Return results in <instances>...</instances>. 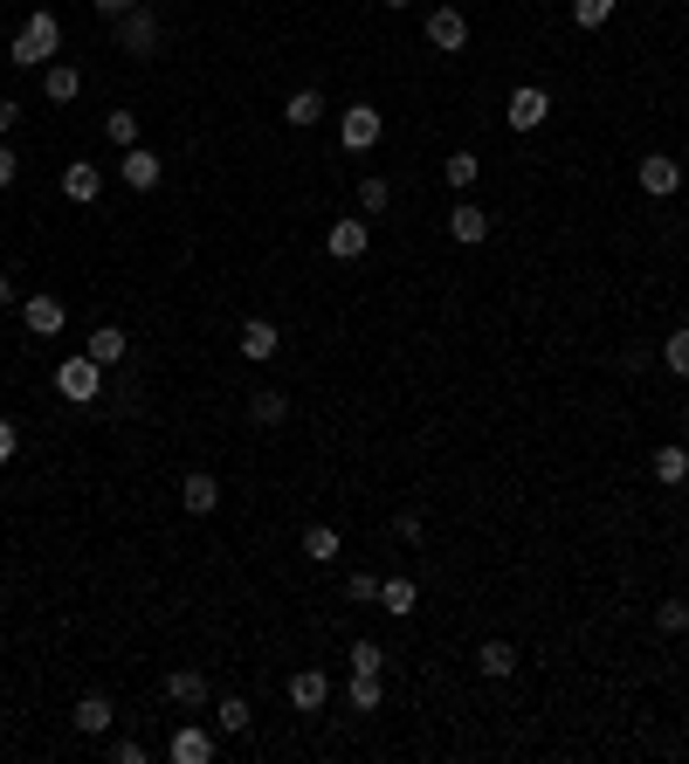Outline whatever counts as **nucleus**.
<instances>
[{
    "instance_id": "nucleus-1",
    "label": "nucleus",
    "mask_w": 689,
    "mask_h": 764,
    "mask_svg": "<svg viewBox=\"0 0 689 764\" xmlns=\"http://www.w3.org/2000/svg\"><path fill=\"white\" fill-rule=\"evenodd\" d=\"M8 56H14V69H48V56H63V21L48 14V8H35V14H29V29L14 35Z\"/></svg>"
},
{
    "instance_id": "nucleus-2",
    "label": "nucleus",
    "mask_w": 689,
    "mask_h": 764,
    "mask_svg": "<svg viewBox=\"0 0 689 764\" xmlns=\"http://www.w3.org/2000/svg\"><path fill=\"white\" fill-rule=\"evenodd\" d=\"M56 393H63L69 406H90L97 393H104V366H97L90 351H69V359L56 366Z\"/></svg>"
},
{
    "instance_id": "nucleus-3",
    "label": "nucleus",
    "mask_w": 689,
    "mask_h": 764,
    "mask_svg": "<svg viewBox=\"0 0 689 764\" xmlns=\"http://www.w3.org/2000/svg\"><path fill=\"white\" fill-rule=\"evenodd\" d=\"M111 29H118V48H124V56H138V63H145V56H159V42H166V35H159V14H152V8L118 14Z\"/></svg>"
},
{
    "instance_id": "nucleus-4",
    "label": "nucleus",
    "mask_w": 689,
    "mask_h": 764,
    "mask_svg": "<svg viewBox=\"0 0 689 764\" xmlns=\"http://www.w3.org/2000/svg\"><path fill=\"white\" fill-rule=\"evenodd\" d=\"M338 132H345V151H373L379 138H387V117H379L373 104H352V111H345V124H338Z\"/></svg>"
},
{
    "instance_id": "nucleus-5",
    "label": "nucleus",
    "mask_w": 689,
    "mask_h": 764,
    "mask_svg": "<svg viewBox=\"0 0 689 764\" xmlns=\"http://www.w3.org/2000/svg\"><path fill=\"white\" fill-rule=\"evenodd\" d=\"M427 42H435L442 56H463V48H469V21H463V8H435V14H427Z\"/></svg>"
},
{
    "instance_id": "nucleus-6",
    "label": "nucleus",
    "mask_w": 689,
    "mask_h": 764,
    "mask_svg": "<svg viewBox=\"0 0 689 764\" xmlns=\"http://www.w3.org/2000/svg\"><path fill=\"white\" fill-rule=\"evenodd\" d=\"M634 180H642V193H655V200H669L676 187H682V166L669 159V151H648L642 166H634Z\"/></svg>"
},
{
    "instance_id": "nucleus-7",
    "label": "nucleus",
    "mask_w": 689,
    "mask_h": 764,
    "mask_svg": "<svg viewBox=\"0 0 689 764\" xmlns=\"http://www.w3.org/2000/svg\"><path fill=\"white\" fill-rule=\"evenodd\" d=\"M166 703L180 709V717L208 709V675H200V668H173V675H166Z\"/></svg>"
},
{
    "instance_id": "nucleus-8",
    "label": "nucleus",
    "mask_w": 689,
    "mask_h": 764,
    "mask_svg": "<svg viewBox=\"0 0 689 764\" xmlns=\"http://www.w3.org/2000/svg\"><path fill=\"white\" fill-rule=\"evenodd\" d=\"M552 117V97L538 83H524V90H510V132H538V124Z\"/></svg>"
},
{
    "instance_id": "nucleus-9",
    "label": "nucleus",
    "mask_w": 689,
    "mask_h": 764,
    "mask_svg": "<svg viewBox=\"0 0 689 764\" xmlns=\"http://www.w3.org/2000/svg\"><path fill=\"white\" fill-rule=\"evenodd\" d=\"M180 509H187V517H214V509H221V482L208 469L180 475Z\"/></svg>"
},
{
    "instance_id": "nucleus-10",
    "label": "nucleus",
    "mask_w": 689,
    "mask_h": 764,
    "mask_svg": "<svg viewBox=\"0 0 689 764\" xmlns=\"http://www.w3.org/2000/svg\"><path fill=\"white\" fill-rule=\"evenodd\" d=\"M324 248L338 255V262H359V255L373 248V227H366V221H331V227H324Z\"/></svg>"
},
{
    "instance_id": "nucleus-11",
    "label": "nucleus",
    "mask_w": 689,
    "mask_h": 764,
    "mask_svg": "<svg viewBox=\"0 0 689 764\" xmlns=\"http://www.w3.org/2000/svg\"><path fill=\"white\" fill-rule=\"evenodd\" d=\"M21 324H29V338H56V330L69 324V317H63V296H48V290L29 296V303H21Z\"/></svg>"
},
{
    "instance_id": "nucleus-12",
    "label": "nucleus",
    "mask_w": 689,
    "mask_h": 764,
    "mask_svg": "<svg viewBox=\"0 0 689 764\" xmlns=\"http://www.w3.org/2000/svg\"><path fill=\"white\" fill-rule=\"evenodd\" d=\"M276 351H284V330H276L269 317H248L242 324V359H255V366H269Z\"/></svg>"
},
{
    "instance_id": "nucleus-13",
    "label": "nucleus",
    "mask_w": 689,
    "mask_h": 764,
    "mask_svg": "<svg viewBox=\"0 0 689 764\" xmlns=\"http://www.w3.org/2000/svg\"><path fill=\"white\" fill-rule=\"evenodd\" d=\"M159 172H166V159H159L152 145H132V151H124V187H132V193H152V187H159Z\"/></svg>"
},
{
    "instance_id": "nucleus-14",
    "label": "nucleus",
    "mask_w": 689,
    "mask_h": 764,
    "mask_svg": "<svg viewBox=\"0 0 689 764\" xmlns=\"http://www.w3.org/2000/svg\"><path fill=\"white\" fill-rule=\"evenodd\" d=\"M111 717H118V709H111V696H104V689L76 696V709H69V723L84 730V737H104V730H111Z\"/></svg>"
},
{
    "instance_id": "nucleus-15",
    "label": "nucleus",
    "mask_w": 689,
    "mask_h": 764,
    "mask_svg": "<svg viewBox=\"0 0 689 764\" xmlns=\"http://www.w3.org/2000/svg\"><path fill=\"white\" fill-rule=\"evenodd\" d=\"M42 97L48 104H76V97H84V69L76 63H48L42 69Z\"/></svg>"
},
{
    "instance_id": "nucleus-16",
    "label": "nucleus",
    "mask_w": 689,
    "mask_h": 764,
    "mask_svg": "<svg viewBox=\"0 0 689 764\" xmlns=\"http://www.w3.org/2000/svg\"><path fill=\"white\" fill-rule=\"evenodd\" d=\"M448 235L463 241V248H476V241H490V214L476 207V200H455V214H448Z\"/></svg>"
},
{
    "instance_id": "nucleus-17",
    "label": "nucleus",
    "mask_w": 689,
    "mask_h": 764,
    "mask_svg": "<svg viewBox=\"0 0 689 764\" xmlns=\"http://www.w3.org/2000/svg\"><path fill=\"white\" fill-rule=\"evenodd\" d=\"M166 751H173V764H208V757H214V737L200 730V723H180Z\"/></svg>"
},
{
    "instance_id": "nucleus-18",
    "label": "nucleus",
    "mask_w": 689,
    "mask_h": 764,
    "mask_svg": "<svg viewBox=\"0 0 689 764\" xmlns=\"http://www.w3.org/2000/svg\"><path fill=\"white\" fill-rule=\"evenodd\" d=\"M648 469H655V482H662V490H682V482H689V448H682V441H662Z\"/></svg>"
},
{
    "instance_id": "nucleus-19",
    "label": "nucleus",
    "mask_w": 689,
    "mask_h": 764,
    "mask_svg": "<svg viewBox=\"0 0 689 764\" xmlns=\"http://www.w3.org/2000/svg\"><path fill=\"white\" fill-rule=\"evenodd\" d=\"M290 703H297V709H324V703H331V675H324V668H297V675H290Z\"/></svg>"
},
{
    "instance_id": "nucleus-20",
    "label": "nucleus",
    "mask_w": 689,
    "mask_h": 764,
    "mask_svg": "<svg viewBox=\"0 0 689 764\" xmlns=\"http://www.w3.org/2000/svg\"><path fill=\"white\" fill-rule=\"evenodd\" d=\"M63 193L76 200V207H90V200H97V193H104V172H97V166H84V159H76V166H63Z\"/></svg>"
},
{
    "instance_id": "nucleus-21",
    "label": "nucleus",
    "mask_w": 689,
    "mask_h": 764,
    "mask_svg": "<svg viewBox=\"0 0 689 764\" xmlns=\"http://www.w3.org/2000/svg\"><path fill=\"white\" fill-rule=\"evenodd\" d=\"M379 606H387L393 620H407V614L421 606V585H414V578H379Z\"/></svg>"
},
{
    "instance_id": "nucleus-22",
    "label": "nucleus",
    "mask_w": 689,
    "mask_h": 764,
    "mask_svg": "<svg viewBox=\"0 0 689 764\" xmlns=\"http://www.w3.org/2000/svg\"><path fill=\"white\" fill-rule=\"evenodd\" d=\"M84 351H90L97 366H124V330L118 324H97L90 338H84Z\"/></svg>"
},
{
    "instance_id": "nucleus-23",
    "label": "nucleus",
    "mask_w": 689,
    "mask_h": 764,
    "mask_svg": "<svg viewBox=\"0 0 689 764\" xmlns=\"http://www.w3.org/2000/svg\"><path fill=\"white\" fill-rule=\"evenodd\" d=\"M248 420H255V427H284V420H290V393H276V386H263V393H255V400H248Z\"/></svg>"
},
{
    "instance_id": "nucleus-24",
    "label": "nucleus",
    "mask_w": 689,
    "mask_h": 764,
    "mask_svg": "<svg viewBox=\"0 0 689 764\" xmlns=\"http://www.w3.org/2000/svg\"><path fill=\"white\" fill-rule=\"evenodd\" d=\"M476 668L490 675V682H510V668H518V648H510V641H482V648H476Z\"/></svg>"
},
{
    "instance_id": "nucleus-25",
    "label": "nucleus",
    "mask_w": 689,
    "mask_h": 764,
    "mask_svg": "<svg viewBox=\"0 0 689 764\" xmlns=\"http://www.w3.org/2000/svg\"><path fill=\"white\" fill-rule=\"evenodd\" d=\"M284 117L297 124V132H311V124L324 117V90H290V104H284Z\"/></svg>"
},
{
    "instance_id": "nucleus-26",
    "label": "nucleus",
    "mask_w": 689,
    "mask_h": 764,
    "mask_svg": "<svg viewBox=\"0 0 689 764\" xmlns=\"http://www.w3.org/2000/svg\"><path fill=\"white\" fill-rule=\"evenodd\" d=\"M338 551H345V544H338V530H331V524H311V530H303V558H311V565H331Z\"/></svg>"
},
{
    "instance_id": "nucleus-27",
    "label": "nucleus",
    "mask_w": 689,
    "mask_h": 764,
    "mask_svg": "<svg viewBox=\"0 0 689 764\" xmlns=\"http://www.w3.org/2000/svg\"><path fill=\"white\" fill-rule=\"evenodd\" d=\"M345 703L359 709V717H373V709L387 703V689H379V675H352V682H345Z\"/></svg>"
},
{
    "instance_id": "nucleus-28",
    "label": "nucleus",
    "mask_w": 689,
    "mask_h": 764,
    "mask_svg": "<svg viewBox=\"0 0 689 764\" xmlns=\"http://www.w3.org/2000/svg\"><path fill=\"white\" fill-rule=\"evenodd\" d=\"M214 723H221V737H242V730L255 723V709H248L242 696H221V703H214Z\"/></svg>"
},
{
    "instance_id": "nucleus-29",
    "label": "nucleus",
    "mask_w": 689,
    "mask_h": 764,
    "mask_svg": "<svg viewBox=\"0 0 689 764\" xmlns=\"http://www.w3.org/2000/svg\"><path fill=\"white\" fill-rule=\"evenodd\" d=\"M476 172H482V159H476V151H448V166H442V180H448L455 193H463V187H476Z\"/></svg>"
},
{
    "instance_id": "nucleus-30",
    "label": "nucleus",
    "mask_w": 689,
    "mask_h": 764,
    "mask_svg": "<svg viewBox=\"0 0 689 764\" xmlns=\"http://www.w3.org/2000/svg\"><path fill=\"white\" fill-rule=\"evenodd\" d=\"M352 675H379V668H387V648H379V641H352Z\"/></svg>"
},
{
    "instance_id": "nucleus-31",
    "label": "nucleus",
    "mask_w": 689,
    "mask_h": 764,
    "mask_svg": "<svg viewBox=\"0 0 689 764\" xmlns=\"http://www.w3.org/2000/svg\"><path fill=\"white\" fill-rule=\"evenodd\" d=\"M614 8H621V0H573V21H579V29H607Z\"/></svg>"
},
{
    "instance_id": "nucleus-32",
    "label": "nucleus",
    "mask_w": 689,
    "mask_h": 764,
    "mask_svg": "<svg viewBox=\"0 0 689 764\" xmlns=\"http://www.w3.org/2000/svg\"><path fill=\"white\" fill-rule=\"evenodd\" d=\"M104 138L132 151V145H138V111H111V117H104Z\"/></svg>"
},
{
    "instance_id": "nucleus-33",
    "label": "nucleus",
    "mask_w": 689,
    "mask_h": 764,
    "mask_svg": "<svg viewBox=\"0 0 689 764\" xmlns=\"http://www.w3.org/2000/svg\"><path fill=\"white\" fill-rule=\"evenodd\" d=\"M387 207H393V187L379 180V172H373V180H359V214H387Z\"/></svg>"
},
{
    "instance_id": "nucleus-34",
    "label": "nucleus",
    "mask_w": 689,
    "mask_h": 764,
    "mask_svg": "<svg viewBox=\"0 0 689 764\" xmlns=\"http://www.w3.org/2000/svg\"><path fill=\"white\" fill-rule=\"evenodd\" d=\"M662 366L676 379H689V330H669V345H662Z\"/></svg>"
},
{
    "instance_id": "nucleus-35",
    "label": "nucleus",
    "mask_w": 689,
    "mask_h": 764,
    "mask_svg": "<svg viewBox=\"0 0 689 764\" xmlns=\"http://www.w3.org/2000/svg\"><path fill=\"white\" fill-rule=\"evenodd\" d=\"M655 627H662V633H689V606H682V599H662V606H655Z\"/></svg>"
},
{
    "instance_id": "nucleus-36",
    "label": "nucleus",
    "mask_w": 689,
    "mask_h": 764,
    "mask_svg": "<svg viewBox=\"0 0 689 764\" xmlns=\"http://www.w3.org/2000/svg\"><path fill=\"white\" fill-rule=\"evenodd\" d=\"M345 599H352V606H373V599H379V578H373V572H352V578H345Z\"/></svg>"
},
{
    "instance_id": "nucleus-37",
    "label": "nucleus",
    "mask_w": 689,
    "mask_h": 764,
    "mask_svg": "<svg viewBox=\"0 0 689 764\" xmlns=\"http://www.w3.org/2000/svg\"><path fill=\"white\" fill-rule=\"evenodd\" d=\"M421 530H427L421 509H400V517H393V538H400V544H421Z\"/></svg>"
},
{
    "instance_id": "nucleus-38",
    "label": "nucleus",
    "mask_w": 689,
    "mask_h": 764,
    "mask_svg": "<svg viewBox=\"0 0 689 764\" xmlns=\"http://www.w3.org/2000/svg\"><path fill=\"white\" fill-rule=\"evenodd\" d=\"M111 764H145V744H138V737H118V744H111Z\"/></svg>"
},
{
    "instance_id": "nucleus-39",
    "label": "nucleus",
    "mask_w": 689,
    "mask_h": 764,
    "mask_svg": "<svg viewBox=\"0 0 689 764\" xmlns=\"http://www.w3.org/2000/svg\"><path fill=\"white\" fill-rule=\"evenodd\" d=\"M14 124H21V104H14V97H0V138H14Z\"/></svg>"
},
{
    "instance_id": "nucleus-40",
    "label": "nucleus",
    "mask_w": 689,
    "mask_h": 764,
    "mask_svg": "<svg viewBox=\"0 0 689 764\" xmlns=\"http://www.w3.org/2000/svg\"><path fill=\"white\" fill-rule=\"evenodd\" d=\"M14 172H21V166H14V145L0 138V187H14Z\"/></svg>"
},
{
    "instance_id": "nucleus-41",
    "label": "nucleus",
    "mask_w": 689,
    "mask_h": 764,
    "mask_svg": "<svg viewBox=\"0 0 689 764\" xmlns=\"http://www.w3.org/2000/svg\"><path fill=\"white\" fill-rule=\"evenodd\" d=\"M132 8H145V0H97V14H104V21H118V14H132Z\"/></svg>"
},
{
    "instance_id": "nucleus-42",
    "label": "nucleus",
    "mask_w": 689,
    "mask_h": 764,
    "mask_svg": "<svg viewBox=\"0 0 689 764\" xmlns=\"http://www.w3.org/2000/svg\"><path fill=\"white\" fill-rule=\"evenodd\" d=\"M14 448H21V435H14V420H0V462H14Z\"/></svg>"
},
{
    "instance_id": "nucleus-43",
    "label": "nucleus",
    "mask_w": 689,
    "mask_h": 764,
    "mask_svg": "<svg viewBox=\"0 0 689 764\" xmlns=\"http://www.w3.org/2000/svg\"><path fill=\"white\" fill-rule=\"evenodd\" d=\"M8 303H14V276L0 269V311H8Z\"/></svg>"
},
{
    "instance_id": "nucleus-44",
    "label": "nucleus",
    "mask_w": 689,
    "mask_h": 764,
    "mask_svg": "<svg viewBox=\"0 0 689 764\" xmlns=\"http://www.w3.org/2000/svg\"><path fill=\"white\" fill-rule=\"evenodd\" d=\"M387 8H414V0H387Z\"/></svg>"
},
{
    "instance_id": "nucleus-45",
    "label": "nucleus",
    "mask_w": 689,
    "mask_h": 764,
    "mask_svg": "<svg viewBox=\"0 0 689 764\" xmlns=\"http://www.w3.org/2000/svg\"><path fill=\"white\" fill-rule=\"evenodd\" d=\"M682 427H689V406H682Z\"/></svg>"
},
{
    "instance_id": "nucleus-46",
    "label": "nucleus",
    "mask_w": 689,
    "mask_h": 764,
    "mask_svg": "<svg viewBox=\"0 0 689 764\" xmlns=\"http://www.w3.org/2000/svg\"><path fill=\"white\" fill-rule=\"evenodd\" d=\"M682 180H689V159H682Z\"/></svg>"
}]
</instances>
